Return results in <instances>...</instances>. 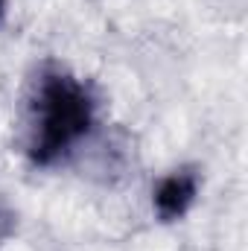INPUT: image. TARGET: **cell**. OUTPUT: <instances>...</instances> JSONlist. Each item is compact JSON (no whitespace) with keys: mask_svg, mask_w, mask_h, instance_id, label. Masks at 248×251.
Segmentation results:
<instances>
[{"mask_svg":"<svg viewBox=\"0 0 248 251\" xmlns=\"http://www.w3.org/2000/svg\"><path fill=\"white\" fill-rule=\"evenodd\" d=\"M97 102L85 82L62 67H47L32 97V140L29 158L35 164H53L94 126Z\"/></svg>","mask_w":248,"mask_h":251,"instance_id":"obj_1","label":"cell"},{"mask_svg":"<svg viewBox=\"0 0 248 251\" xmlns=\"http://www.w3.org/2000/svg\"><path fill=\"white\" fill-rule=\"evenodd\" d=\"M198 187H201V178H198V170L196 167H178V170H173L155 187V196H152L155 213L164 222L181 219L187 210L193 207V201L198 196Z\"/></svg>","mask_w":248,"mask_h":251,"instance_id":"obj_2","label":"cell"},{"mask_svg":"<svg viewBox=\"0 0 248 251\" xmlns=\"http://www.w3.org/2000/svg\"><path fill=\"white\" fill-rule=\"evenodd\" d=\"M12 219H15V216H12V213H9V210H6V207L0 204V237L12 231Z\"/></svg>","mask_w":248,"mask_h":251,"instance_id":"obj_3","label":"cell"},{"mask_svg":"<svg viewBox=\"0 0 248 251\" xmlns=\"http://www.w3.org/2000/svg\"><path fill=\"white\" fill-rule=\"evenodd\" d=\"M3 15H6V0H0V21H3Z\"/></svg>","mask_w":248,"mask_h":251,"instance_id":"obj_4","label":"cell"}]
</instances>
